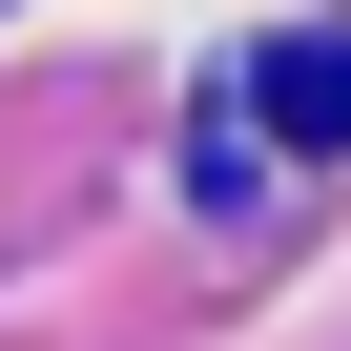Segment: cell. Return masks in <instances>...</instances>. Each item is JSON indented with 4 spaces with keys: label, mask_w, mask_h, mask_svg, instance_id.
<instances>
[{
    "label": "cell",
    "mask_w": 351,
    "mask_h": 351,
    "mask_svg": "<svg viewBox=\"0 0 351 351\" xmlns=\"http://www.w3.org/2000/svg\"><path fill=\"white\" fill-rule=\"evenodd\" d=\"M269 145H351V42H269Z\"/></svg>",
    "instance_id": "cell-1"
}]
</instances>
